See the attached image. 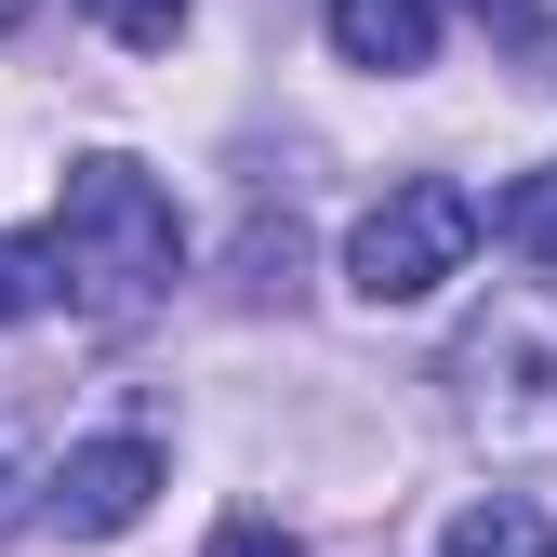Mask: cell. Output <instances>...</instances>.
<instances>
[{"mask_svg":"<svg viewBox=\"0 0 557 557\" xmlns=\"http://www.w3.org/2000/svg\"><path fill=\"white\" fill-rule=\"evenodd\" d=\"M40 239H53L66 306H81V319H147L173 278H186V213H173V186H160L147 160H120V147L66 160V199L40 213Z\"/></svg>","mask_w":557,"mask_h":557,"instance_id":"1","label":"cell"},{"mask_svg":"<svg viewBox=\"0 0 557 557\" xmlns=\"http://www.w3.org/2000/svg\"><path fill=\"white\" fill-rule=\"evenodd\" d=\"M478 239H492L478 186H451V173H398L372 213L345 226V293H359V306H425V293H451V278L478 265Z\"/></svg>","mask_w":557,"mask_h":557,"instance_id":"2","label":"cell"},{"mask_svg":"<svg viewBox=\"0 0 557 557\" xmlns=\"http://www.w3.org/2000/svg\"><path fill=\"white\" fill-rule=\"evenodd\" d=\"M451 411H465V438H492V451H544L557 438V332L531 306H505L492 332H465L451 345Z\"/></svg>","mask_w":557,"mask_h":557,"instance_id":"3","label":"cell"},{"mask_svg":"<svg viewBox=\"0 0 557 557\" xmlns=\"http://www.w3.org/2000/svg\"><path fill=\"white\" fill-rule=\"evenodd\" d=\"M173 492V451H160V425H107V438H66L53 465H40V518L66 531V544H120L133 518H147Z\"/></svg>","mask_w":557,"mask_h":557,"instance_id":"4","label":"cell"},{"mask_svg":"<svg viewBox=\"0 0 557 557\" xmlns=\"http://www.w3.org/2000/svg\"><path fill=\"white\" fill-rule=\"evenodd\" d=\"M332 53L372 66V81H411V66H438V0H332Z\"/></svg>","mask_w":557,"mask_h":557,"instance_id":"5","label":"cell"},{"mask_svg":"<svg viewBox=\"0 0 557 557\" xmlns=\"http://www.w3.org/2000/svg\"><path fill=\"white\" fill-rule=\"evenodd\" d=\"M438 557H557V531H544L531 492H478V505L438 531Z\"/></svg>","mask_w":557,"mask_h":557,"instance_id":"6","label":"cell"},{"mask_svg":"<svg viewBox=\"0 0 557 557\" xmlns=\"http://www.w3.org/2000/svg\"><path fill=\"white\" fill-rule=\"evenodd\" d=\"M478 213H492V239H505L518 265H544V278H557V160H544V173H518L505 199H478Z\"/></svg>","mask_w":557,"mask_h":557,"instance_id":"7","label":"cell"},{"mask_svg":"<svg viewBox=\"0 0 557 557\" xmlns=\"http://www.w3.org/2000/svg\"><path fill=\"white\" fill-rule=\"evenodd\" d=\"M40 306H66V265H53V239H40V226H14V239H0V332L40 319Z\"/></svg>","mask_w":557,"mask_h":557,"instance_id":"8","label":"cell"},{"mask_svg":"<svg viewBox=\"0 0 557 557\" xmlns=\"http://www.w3.org/2000/svg\"><path fill=\"white\" fill-rule=\"evenodd\" d=\"M81 14H94L120 53H173V40H186V0H81Z\"/></svg>","mask_w":557,"mask_h":557,"instance_id":"9","label":"cell"},{"mask_svg":"<svg viewBox=\"0 0 557 557\" xmlns=\"http://www.w3.org/2000/svg\"><path fill=\"white\" fill-rule=\"evenodd\" d=\"M27 518H40V438L0 425V531H27Z\"/></svg>","mask_w":557,"mask_h":557,"instance_id":"10","label":"cell"},{"mask_svg":"<svg viewBox=\"0 0 557 557\" xmlns=\"http://www.w3.org/2000/svg\"><path fill=\"white\" fill-rule=\"evenodd\" d=\"M213 557H306V544L278 531V518H226V531H213Z\"/></svg>","mask_w":557,"mask_h":557,"instance_id":"11","label":"cell"},{"mask_svg":"<svg viewBox=\"0 0 557 557\" xmlns=\"http://www.w3.org/2000/svg\"><path fill=\"white\" fill-rule=\"evenodd\" d=\"M478 27H505V40H544V0H465Z\"/></svg>","mask_w":557,"mask_h":557,"instance_id":"12","label":"cell"},{"mask_svg":"<svg viewBox=\"0 0 557 557\" xmlns=\"http://www.w3.org/2000/svg\"><path fill=\"white\" fill-rule=\"evenodd\" d=\"M27 14H40V0H0V27H27Z\"/></svg>","mask_w":557,"mask_h":557,"instance_id":"13","label":"cell"}]
</instances>
